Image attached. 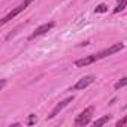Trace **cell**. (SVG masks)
<instances>
[{
  "mask_svg": "<svg viewBox=\"0 0 127 127\" xmlns=\"http://www.w3.org/2000/svg\"><path fill=\"white\" fill-rule=\"evenodd\" d=\"M33 2H34V0H24V2H23V3H20L17 8H14V9H12L6 17H3V20H2V26H5V24H6V23H9L12 18H15V17H17V15H20L23 11H26V9L33 3Z\"/></svg>",
  "mask_w": 127,
  "mask_h": 127,
  "instance_id": "1",
  "label": "cell"
},
{
  "mask_svg": "<svg viewBox=\"0 0 127 127\" xmlns=\"http://www.w3.org/2000/svg\"><path fill=\"white\" fill-rule=\"evenodd\" d=\"M93 112H94V106H88V108H85V109H84L76 118H75V126H78V127L87 126V124L91 121Z\"/></svg>",
  "mask_w": 127,
  "mask_h": 127,
  "instance_id": "2",
  "label": "cell"
},
{
  "mask_svg": "<svg viewBox=\"0 0 127 127\" xmlns=\"http://www.w3.org/2000/svg\"><path fill=\"white\" fill-rule=\"evenodd\" d=\"M94 79H96V76L94 75H87V76H84V78H81L72 88H70V91H76V90H84V88H87L88 85H91L93 82H94Z\"/></svg>",
  "mask_w": 127,
  "mask_h": 127,
  "instance_id": "3",
  "label": "cell"
},
{
  "mask_svg": "<svg viewBox=\"0 0 127 127\" xmlns=\"http://www.w3.org/2000/svg\"><path fill=\"white\" fill-rule=\"evenodd\" d=\"M123 48H124V43H121V42H120V43H114L112 46H109V48L100 51L99 54H96V55H97V60L105 58V57H108V55H112V54H115V52H120Z\"/></svg>",
  "mask_w": 127,
  "mask_h": 127,
  "instance_id": "4",
  "label": "cell"
},
{
  "mask_svg": "<svg viewBox=\"0 0 127 127\" xmlns=\"http://www.w3.org/2000/svg\"><path fill=\"white\" fill-rule=\"evenodd\" d=\"M54 26H55V23H54V21H49V23H45V24L39 26V27L32 33L30 39H36V37H39V36H43V34H45V33H48Z\"/></svg>",
  "mask_w": 127,
  "mask_h": 127,
  "instance_id": "5",
  "label": "cell"
},
{
  "mask_svg": "<svg viewBox=\"0 0 127 127\" xmlns=\"http://www.w3.org/2000/svg\"><path fill=\"white\" fill-rule=\"evenodd\" d=\"M72 100H73V96H70V97H67V99H64V100H61L60 103H57V105H55V108H54V109L51 111V114L48 115V118H54L55 115H58L63 109H64V108L72 102Z\"/></svg>",
  "mask_w": 127,
  "mask_h": 127,
  "instance_id": "6",
  "label": "cell"
},
{
  "mask_svg": "<svg viewBox=\"0 0 127 127\" xmlns=\"http://www.w3.org/2000/svg\"><path fill=\"white\" fill-rule=\"evenodd\" d=\"M94 61H97V55H87V57H84V58L76 60V61H75V66H76V67H85V66L91 64V63H94Z\"/></svg>",
  "mask_w": 127,
  "mask_h": 127,
  "instance_id": "7",
  "label": "cell"
},
{
  "mask_svg": "<svg viewBox=\"0 0 127 127\" xmlns=\"http://www.w3.org/2000/svg\"><path fill=\"white\" fill-rule=\"evenodd\" d=\"M126 8H127V0H118V2H117V8L114 9V12L118 14V12L124 11Z\"/></svg>",
  "mask_w": 127,
  "mask_h": 127,
  "instance_id": "8",
  "label": "cell"
},
{
  "mask_svg": "<svg viewBox=\"0 0 127 127\" xmlns=\"http://www.w3.org/2000/svg\"><path fill=\"white\" fill-rule=\"evenodd\" d=\"M109 120H111V115H105V117H102V118L96 120V121H94V126H96V127H99V126H103V124H106Z\"/></svg>",
  "mask_w": 127,
  "mask_h": 127,
  "instance_id": "9",
  "label": "cell"
},
{
  "mask_svg": "<svg viewBox=\"0 0 127 127\" xmlns=\"http://www.w3.org/2000/svg\"><path fill=\"white\" fill-rule=\"evenodd\" d=\"M126 85H127V76H124V78H121L118 82H115L114 88H115V90H120V88H123V87H126Z\"/></svg>",
  "mask_w": 127,
  "mask_h": 127,
  "instance_id": "10",
  "label": "cell"
},
{
  "mask_svg": "<svg viewBox=\"0 0 127 127\" xmlns=\"http://www.w3.org/2000/svg\"><path fill=\"white\" fill-rule=\"evenodd\" d=\"M108 11V6L105 5V3H100L97 8H96V14H103V12H106Z\"/></svg>",
  "mask_w": 127,
  "mask_h": 127,
  "instance_id": "11",
  "label": "cell"
},
{
  "mask_svg": "<svg viewBox=\"0 0 127 127\" xmlns=\"http://www.w3.org/2000/svg\"><path fill=\"white\" fill-rule=\"evenodd\" d=\"M36 121H37L36 115L34 114H30L29 115V120H27V126H33V124H36Z\"/></svg>",
  "mask_w": 127,
  "mask_h": 127,
  "instance_id": "12",
  "label": "cell"
},
{
  "mask_svg": "<svg viewBox=\"0 0 127 127\" xmlns=\"http://www.w3.org/2000/svg\"><path fill=\"white\" fill-rule=\"evenodd\" d=\"M126 124H127V115H124L121 120H118L115 126H117V127H121V126H126Z\"/></svg>",
  "mask_w": 127,
  "mask_h": 127,
  "instance_id": "13",
  "label": "cell"
},
{
  "mask_svg": "<svg viewBox=\"0 0 127 127\" xmlns=\"http://www.w3.org/2000/svg\"><path fill=\"white\" fill-rule=\"evenodd\" d=\"M5 85H6V79H3V81H2V85H0V90H3V88H5Z\"/></svg>",
  "mask_w": 127,
  "mask_h": 127,
  "instance_id": "14",
  "label": "cell"
}]
</instances>
